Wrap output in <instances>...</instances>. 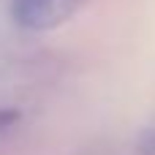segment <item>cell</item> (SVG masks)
I'll use <instances>...</instances> for the list:
<instances>
[{"mask_svg":"<svg viewBox=\"0 0 155 155\" xmlns=\"http://www.w3.org/2000/svg\"><path fill=\"white\" fill-rule=\"evenodd\" d=\"M87 0H14L11 19L22 30H54L65 25Z\"/></svg>","mask_w":155,"mask_h":155,"instance_id":"obj_1","label":"cell"},{"mask_svg":"<svg viewBox=\"0 0 155 155\" xmlns=\"http://www.w3.org/2000/svg\"><path fill=\"white\" fill-rule=\"evenodd\" d=\"M16 120H19V114H16L14 109H3V106H0V134H3V131H8Z\"/></svg>","mask_w":155,"mask_h":155,"instance_id":"obj_3","label":"cell"},{"mask_svg":"<svg viewBox=\"0 0 155 155\" xmlns=\"http://www.w3.org/2000/svg\"><path fill=\"white\" fill-rule=\"evenodd\" d=\"M139 150H142V155H155V131L142 134V139H139Z\"/></svg>","mask_w":155,"mask_h":155,"instance_id":"obj_2","label":"cell"}]
</instances>
